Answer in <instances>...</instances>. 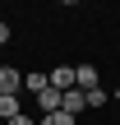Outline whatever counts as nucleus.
<instances>
[{
	"label": "nucleus",
	"instance_id": "1",
	"mask_svg": "<svg viewBox=\"0 0 120 125\" xmlns=\"http://www.w3.org/2000/svg\"><path fill=\"white\" fill-rule=\"evenodd\" d=\"M0 97H23V70L0 65Z\"/></svg>",
	"mask_w": 120,
	"mask_h": 125
},
{
	"label": "nucleus",
	"instance_id": "2",
	"mask_svg": "<svg viewBox=\"0 0 120 125\" xmlns=\"http://www.w3.org/2000/svg\"><path fill=\"white\" fill-rule=\"evenodd\" d=\"M51 88H55V93H69V88H79V79H74V65H55V70H51Z\"/></svg>",
	"mask_w": 120,
	"mask_h": 125
},
{
	"label": "nucleus",
	"instance_id": "3",
	"mask_svg": "<svg viewBox=\"0 0 120 125\" xmlns=\"http://www.w3.org/2000/svg\"><path fill=\"white\" fill-rule=\"evenodd\" d=\"M74 79H79V88H83V93L102 88V74H97V65H74Z\"/></svg>",
	"mask_w": 120,
	"mask_h": 125
},
{
	"label": "nucleus",
	"instance_id": "4",
	"mask_svg": "<svg viewBox=\"0 0 120 125\" xmlns=\"http://www.w3.org/2000/svg\"><path fill=\"white\" fill-rule=\"evenodd\" d=\"M60 111H69V116L88 111V93H83V88H69V93H65V102H60Z\"/></svg>",
	"mask_w": 120,
	"mask_h": 125
},
{
	"label": "nucleus",
	"instance_id": "5",
	"mask_svg": "<svg viewBox=\"0 0 120 125\" xmlns=\"http://www.w3.org/2000/svg\"><path fill=\"white\" fill-rule=\"evenodd\" d=\"M46 88H51V74H37V70H32V74H23V93H32V97H37V93H46Z\"/></svg>",
	"mask_w": 120,
	"mask_h": 125
},
{
	"label": "nucleus",
	"instance_id": "6",
	"mask_svg": "<svg viewBox=\"0 0 120 125\" xmlns=\"http://www.w3.org/2000/svg\"><path fill=\"white\" fill-rule=\"evenodd\" d=\"M14 116H23V97H0V121L9 125Z\"/></svg>",
	"mask_w": 120,
	"mask_h": 125
},
{
	"label": "nucleus",
	"instance_id": "7",
	"mask_svg": "<svg viewBox=\"0 0 120 125\" xmlns=\"http://www.w3.org/2000/svg\"><path fill=\"white\" fill-rule=\"evenodd\" d=\"M37 125H74L69 111H51V116H37Z\"/></svg>",
	"mask_w": 120,
	"mask_h": 125
},
{
	"label": "nucleus",
	"instance_id": "8",
	"mask_svg": "<svg viewBox=\"0 0 120 125\" xmlns=\"http://www.w3.org/2000/svg\"><path fill=\"white\" fill-rule=\"evenodd\" d=\"M102 107H106V88H92L88 93V111H102Z\"/></svg>",
	"mask_w": 120,
	"mask_h": 125
},
{
	"label": "nucleus",
	"instance_id": "9",
	"mask_svg": "<svg viewBox=\"0 0 120 125\" xmlns=\"http://www.w3.org/2000/svg\"><path fill=\"white\" fill-rule=\"evenodd\" d=\"M9 125H37V121H32V111H23V116H14Z\"/></svg>",
	"mask_w": 120,
	"mask_h": 125
},
{
	"label": "nucleus",
	"instance_id": "10",
	"mask_svg": "<svg viewBox=\"0 0 120 125\" xmlns=\"http://www.w3.org/2000/svg\"><path fill=\"white\" fill-rule=\"evenodd\" d=\"M9 32H14V28H9V23H5V19H0V46H5V42H9Z\"/></svg>",
	"mask_w": 120,
	"mask_h": 125
}]
</instances>
